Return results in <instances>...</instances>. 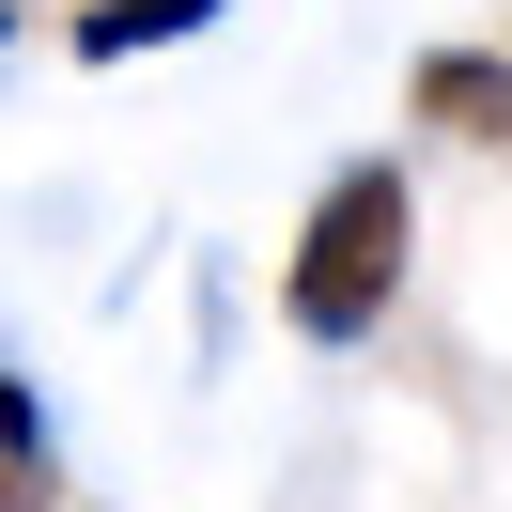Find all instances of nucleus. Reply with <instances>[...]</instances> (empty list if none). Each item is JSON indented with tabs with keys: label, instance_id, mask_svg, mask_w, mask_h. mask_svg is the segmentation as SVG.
Listing matches in <instances>:
<instances>
[{
	"label": "nucleus",
	"instance_id": "1",
	"mask_svg": "<svg viewBox=\"0 0 512 512\" xmlns=\"http://www.w3.org/2000/svg\"><path fill=\"white\" fill-rule=\"evenodd\" d=\"M404 249H419V187L388 156H357V171H326V202H311V233H295V264H280V326L295 342H373L388 326V295H404Z\"/></svg>",
	"mask_w": 512,
	"mask_h": 512
},
{
	"label": "nucleus",
	"instance_id": "2",
	"mask_svg": "<svg viewBox=\"0 0 512 512\" xmlns=\"http://www.w3.org/2000/svg\"><path fill=\"white\" fill-rule=\"evenodd\" d=\"M404 109H419L435 140H512V47H419Z\"/></svg>",
	"mask_w": 512,
	"mask_h": 512
},
{
	"label": "nucleus",
	"instance_id": "3",
	"mask_svg": "<svg viewBox=\"0 0 512 512\" xmlns=\"http://www.w3.org/2000/svg\"><path fill=\"white\" fill-rule=\"evenodd\" d=\"M218 16L233 0H78V63H140V47H187Z\"/></svg>",
	"mask_w": 512,
	"mask_h": 512
},
{
	"label": "nucleus",
	"instance_id": "4",
	"mask_svg": "<svg viewBox=\"0 0 512 512\" xmlns=\"http://www.w3.org/2000/svg\"><path fill=\"white\" fill-rule=\"evenodd\" d=\"M0 512H47V450H0Z\"/></svg>",
	"mask_w": 512,
	"mask_h": 512
},
{
	"label": "nucleus",
	"instance_id": "5",
	"mask_svg": "<svg viewBox=\"0 0 512 512\" xmlns=\"http://www.w3.org/2000/svg\"><path fill=\"white\" fill-rule=\"evenodd\" d=\"M0 450H47V404H32L16 373H0Z\"/></svg>",
	"mask_w": 512,
	"mask_h": 512
},
{
	"label": "nucleus",
	"instance_id": "6",
	"mask_svg": "<svg viewBox=\"0 0 512 512\" xmlns=\"http://www.w3.org/2000/svg\"><path fill=\"white\" fill-rule=\"evenodd\" d=\"M0 32H16V0H0Z\"/></svg>",
	"mask_w": 512,
	"mask_h": 512
}]
</instances>
